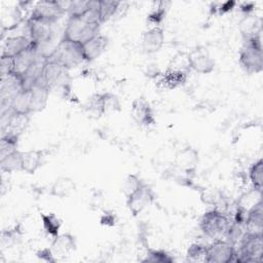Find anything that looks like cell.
<instances>
[{
  "instance_id": "obj_1",
  "label": "cell",
  "mask_w": 263,
  "mask_h": 263,
  "mask_svg": "<svg viewBox=\"0 0 263 263\" xmlns=\"http://www.w3.org/2000/svg\"><path fill=\"white\" fill-rule=\"evenodd\" d=\"M47 62H53L70 70L85 62L80 43L62 38L57 47L46 55Z\"/></svg>"
},
{
  "instance_id": "obj_2",
  "label": "cell",
  "mask_w": 263,
  "mask_h": 263,
  "mask_svg": "<svg viewBox=\"0 0 263 263\" xmlns=\"http://www.w3.org/2000/svg\"><path fill=\"white\" fill-rule=\"evenodd\" d=\"M261 35L243 40L239 50V64L248 74H257L263 70V49Z\"/></svg>"
},
{
  "instance_id": "obj_3",
  "label": "cell",
  "mask_w": 263,
  "mask_h": 263,
  "mask_svg": "<svg viewBox=\"0 0 263 263\" xmlns=\"http://www.w3.org/2000/svg\"><path fill=\"white\" fill-rule=\"evenodd\" d=\"M236 250L235 262H261L263 255V235L245 231Z\"/></svg>"
},
{
  "instance_id": "obj_4",
  "label": "cell",
  "mask_w": 263,
  "mask_h": 263,
  "mask_svg": "<svg viewBox=\"0 0 263 263\" xmlns=\"http://www.w3.org/2000/svg\"><path fill=\"white\" fill-rule=\"evenodd\" d=\"M100 26L87 23L82 17H69L63 37L82 44L99 35Z\"/></svg>"
},
{
  "instance_id": "obj_5",
  "label": "cell",
  "mask_w": 263,
  "mask_h": 263,
  "mask_svg": "<svg viewBox=\"0 0 263 263\" xmlns=\"http://www.w3.org/2000/svg\"><path fill=\"white\" fill-rule=\"evenodd\" d=\"M230 224L229 218L219 210H210L205 212L200 219V229L211 238H221L224 236Z\"/></svg>"
},
{
  "instance_id": "obj_6",
  "label": "cell",
  "mask_w": 263,
  "mask_h": 263,
  "mask_svg": "<svg viewBox=\"0 0 263 263\" xmlns=\"http://www.w3.org/2000/svg\"><path fill=\"white\" fill-rule=\"evenodd\" d=\"M235 246L227 240L215 239L206 246V263H230L235 262Z\"/></svg>"
},
{
  "instance_id": "obj_7",
  "label": "cell",
  "mask_w": 263,
  "mask_h": 263,
  "mask_svg": "<svg viewBox=\"0 0 263 263\" xmlns=\"http://www.w3.org/2000/svg\"><path fill=\"white\" fill-rule=\"evenodd\" d=\"M64 2L54 0H43L38 1L31 11L30 17L46 21L49 23H54L60 18L65 12H67L68 5L65 6Z\"/></svg>"
},
{
  "instance_id": "obj_8",
  "label": "cell",
  "mask_w": 263,
  "mask_h": 263,
  "mask_svg": "<svg viewBox=\"0 0 263 263\" xmlns=\"http://www.w3.org/2000/svg\"><path fill=\"white\" fill-rule=\"evenodd\" d=\"M155 196L153 189L144 182L133 194L126 197V205L134 216H138L153 203Z\"/></svg>"
},
{
  "instance_id": "obj_9",
  "label": "cell",
  "mask_w": 263,
  "mask_h": 263,
  "mask_svg": "<svg viewBox=\"0 0 263 263\" xmlns=\"http://www.w3.org/2000/svg\"><path fill=\"white\" fill-rule=\"evenodd\" d=\"M29 38L38 46L50 41L52 37V23L30 17L27 20Z\"/></svg>"
},
{
  "instance_id": "obj_10",
  "label": "cell",
  "mask_w": 263,
  "mask_h": 263,
  "mask_svg": "<svg viewBox=\"0 0 263 263\" xmlns=\"http://www.w3.org/2000/svg\"><path fill=\"white\" fill-rule=\"evenodd\" d=\"M190 70L199 74H210L215 69V61L203 47H196L187 53Z\"/></svg>"
},
{
  "instance_id": "obj_11",
  "label": "cell",
  "mask_w": 263,
  "mask_h": 263,
  "mask_svg": "<svg viewBox=\"0 0 263 263\" xmlns=\"http://www.w3.org/2000/svg\"><path fill=\"white\" fill-rule=\"evenodd\" d=\"M130 113L134 120L142 126H150L155 123L153 109L150 103L143 97L134 100Z\"/></svg>"
},
{
  "instance_id": "obj_12",
  "label": "cell",
  "mask_w": 263,
  "mask_h": 263,
  "mask_svg": "<svg viewBox=\"0 0 263 263\" xmlns=\"http://www.w3.org/2000/svg\"><path fill=\"white\" fill-rule=\"evenodd\" d=\"M164 43V31L161 27H152L147 30L142 38V48L146 53H155Z\"/></svg>"
},
{
  "instance_id": "obj_13",
  "label": "cell",
  "mask_w": 263,
  "mask_h": 263,
  "mask_svg": "<svg viewBox=\"0 0 263 263\" xmlns=\"http://www.w3.org/2000/svg\"><path fill=\"white\" fill-rule=\"evenodd\" d=\"M198 159V151L196 149L192 147H185L176 153L174 163L180 171L190 173L195 170Z\"/></svg>"
},
{
  "instance_id": "obj_14",
  "label": "cell",
  "mask_w": 263,
  "mask_h": 263,
  "mask_svg": "<svg viewBox=\"0 0 263 263\" xmlns=\"http://www.w3.org/2000/svg\"><path fill=\"white\" fill-rule=\"evenodd\" d=\"M108 45V38L105 35L99 34L93 38L82 43V52L85 62H92L98 59L106 49Z\"/></svg>"
},
{
  "instance_id": "obj_15",
  "label": "cell",
  "mask_w": 263,
  "mask_h": 263,
  "mask_svg": "<svg viewBox=\"0 0 263 263\" xmlns=\"http://www.w3.org/2000/svg\"><path fill=\"white\" fill-rule=\"evenodd\" d=\"M32 43L33 41L26 35H16V36L7 37L6 40L3 42L1 54L14 58L18 53H21L23 50L31 46Z\"/></svg>"
},
{
  "instance_id": "obj_16",
  "label": "cell",
  "mask_w": 263,
  "mask_h": 263,
  "mask_svg": "<svg viewBox=\"0 0 263 263\" xmlns=\"http://www.w3.org/2000/svg\"><path fill=\"white\" fill-rule=\"evenodd\" d=\"M245 230L247 232L262 233L263 230V205L262 200L254 204L247 213L245 221Z\"/></svg>"
},
{
  "instance_id": "obj_17",
  "label": "cell",
  "mask_w": 263,
  "mask_h": 263,
  "mask_svg": "<svg viewBox=\"0 0 263 263\" xmlns=\"http://www.w3.org/2000/svg\"><path fill=\"white\" fill-rule=\"evenodd\" d=\"M23 89V77L14 72L8 76L1 78L0 97L2 99H11Z\"/></svg>"
},
{
  "instance_id": "obj_18",
  "label": "cell",
  "mask_w": 263,
  "mask_h": 263,
  "mask_svg": "<svg viewBox=\"0 0 263 263\" xmlns=\"http://www.w3.org/2000/svg\"><path fill=\"white\" fill-rule=\"evenodd\" d=\"M51 250L54 256H60V257L68 256L69 254H71L76 250V239L69 232L59 234L52 240Z\"/></svg>"
},
{
  "instance_id": "obj_19",
  "label": "cell",
  "mask_w": 263,
  "mask_h": 263,
  "mask_svg": "<svg viewBox=\"0 0 263 263\" xmlns=\"http://www.w3.org/2000/svg\"><path fill=\"white\" fill-rule=\"evenodd\" d=\"M238 30L243 40L261 35V21L254 13L246 14L238 24Z\"/></svg>"
},
{
  "instance_id": "obj_20",
  "label": "cell",
  "mask_w": 263,
  "mask_h": 263,
  "mask_svg": "<svg viewBox=\"0 0 263 263\" xmlns=\"http://www.w3.org/2000/svg\"><path fill=\"white\" fill-rule=\"evenodd\" d=\"M188 72L168 68L164 73L160 74V84L166 89H175L185 84Z\"/></svg>"
},
{
  "instance_id": "obj_21",
  "label": "cell",
  "mask_w": 263,
  "mask_h": 263,
  "mask_svg": "<svg viewBox=\"0 0 263 263\" xmlns=\"http://www.w3.org/2000/svg\"><path fill=\"white\" fill-rule=\"evenodd\" d=\"M46 154L44 149H34L23 152V172L34 174L41 165Z\"/></svg>"
},
{
  "instance_id": "obj_22",
  "label": "cell",
  "mask_w": 263,
  "mask_h": 263,
  "mask_svg": "<svg viewBox=\"0 0 263 263\" xmlns=\"http://www.w3.org/2000/svg\"><path fill=\"white\" fill-rule=\"evenodd\" d=\"M76 190V184L70 177H60L58 178L50 187L49 194L59 197L65 198L69 197Z\"/></svg>"
},
{
  "instance_id": "obj_23",
  "label": "cell",
  "mask_w": 263,
  "mask_h": 263,
  "mask_svg": "<svg viewBox=\"0 0 263 263\" xmlns=\"http://www.w3.org/2000/svg\"><path fill=\"white\" fill-rule=\"evenodd\" d=\"M31 90L22 89L11 98L10 107L16 114L29 115L31 114Z\"/></svg>"
},
{
  "instance_id": "obj_24",
  "label": "cell",
  "mask_w": 263,
  "mask_h": 263,
  "mask_svg": "<svg viewBox=\"0 0 263 263\" xmlns=\"http://www.w3.org/2000/svg\"><path fill=\"white\" fill-rule=\"evenodd\" d=\"M0 170L3 173H14L23 171V152L14 151L0 158Z\"/></svg>"
},
{
  "instance_id": "obj_25",
  "label": "cell",
  "mask_w": 263,
  "mask_h": 263,
  "mask_svg": "<svg viewBox=\"0 0 263 263\" xmlns=\"http://www.w3.org/2000/svg\"><path fill=\"white\" fill-rule=\"evenodd\" d=\"M40 219L42 223V227L47 235L51 236L52 238H55L60 234V229L62 226V221L60 218L57 217L53 213H41Z\"/></svg>"
},
{
  "instance_id": "obj_26",
  "label": "cell",
  "mask_w": 263,
  "mask_h": 263,
  "mask_svg": "<svg viewBox=\"0 0 263 263\" xmlns=\"http://www.w3.org/2000/svg\"><path fill=\"white\" fill-rule=\"evenodd\" d=\"M20 134L14 132H5L0 140V158L17 150Z\"/></svg>"
},
{
  "instance_id": "obj_27",
  "label": "cell",
  "mask_w": 263,
  "mask_h": 263,
  "mask_svg": "<svg viewBox=\"0 0 263 263\" xmlns=\"http://www.w3.org/2000/svg\"><path fill=\"white\" fill-rule=\"evenodd\" d=\"M31 113H36L42 111L48 102L49 89L35 87L31 89Z\"/></svg>"
},
{
  "instance_id": "obj_28",
  "label": "cell",
  "mask_w": 263,
  "mask_h": 263,
  "mask_svg": "<svg viewBox=\"0 0 263 263\" xmlns=\"http://www.w3.org/2000/svg\"><path fill=\"white\" fill-rule=\"evenodd\" d=\"M100 101H101L102 115L108 114L110 112L120 111L121 109L118 97L112 92L100 93Z\"/></svg>"
},
{
  "instance_id": "obj_29",
  "label": "cell",
  "mask_w": 263,
  "mask_h": 263,
  "mask_svg": "<svg viewBox=\"0 0 263 263\" xmlns=\"http://www.w3.org/2000/svg\"><path fill=\"white\" fill-rule=\"evenodd\" d=\"M249 178L253 185V188L262 191L263 187V160L260 158L255 161L249 171Z\"/></svg>"
},
{
  "instance_id": "obj_30",
  "label": "cell",
  "mask_w": 263,
  "mask_h": 263,
  "mask_svg": "<svg viewBox=\"0 0 263 263\" xmlns=\"http://www.w3.org/2000/svg\"><path fill=\"white\" fill-rule=\"evenodd\" d=\"M186 259L190 262L206 261V246L198 242L191 243L186 252Z\"/></svg>"
},
{
  "instance_id": "obj_31",
  "label": "cell",
  "mask_w": 263,
  "mask_h": 263,
  "mask_svg": "<svg viewBox=\"0 0 263 263\" xmlns=\"http://www.w3.org/2000/svg\"><path fill=\"white\" fill-rule=\"evenodd\" d=\"M175 259L167 252L157 249H148L145 258L142 262H154V263H172Z\"/></svg>"
},
{
  "instance_id": "obj_32",
  "label": "cell",
  "mask_w": 263,
  "mask_h": 263,
  "mask_svg": "<svg viewBox=\"0 0 263 263\" xmlns=\"http://www.w3.org/2000/svg\"><path fill=\"white\" fill-rule=\"evenodd\" d=\"M120 4L121 2H118V1H109V0L100 1V16H101L102 24L110 20L116 14Z\"/></svg>"
},
{
  "instance_id": "obj_33",
  "label": "cell",
  "mask_w": 263,
  "mask_h": 263,
  "mask_svg": "<svg viewBox=\"0 0 263 263\" xmlns=\"http://www.w3.org/2000/svg\"><path fill=\"white\" fill-rule=\"evenodd\" d=\"M261 196H262V191L258 190L256 188H253L252 190H250V191L246 192L243 195H241L240 199L238 200L237 205L248 212L254 204H256L258 201L262 200Z\"/></svg>"
},
{
  "instance_id": "obj_34",
  "label": "cell",
  "mask_w": 263,
  "mask_h": 263,
  "mask_svg": "<svg viewBox=\"0 0 263 263\" xmlns=\"http://www.w3.org/2000/svg\"><path fill=\"white\" fill-rule=\"evenodd\" d=\"M167 4L168 3L166 2H158L156 6L153 7V9L148 14V17H147L148 23L154 25V27H158V25H160L165 18Z\"/></svg>"
},
{
  "instance_id": "obj_35",
  "label": "cell",
  "mask_w": 263,
  "mask_h": 263,
  "mask_svg": "<svg viewBox=\"0 0 263 263\" xmlns=\"http://www.w3.org/2000/svg\"><path fill=\"white\" fill-rule=\"evenodd\" d=\"M245 227L234 221L230 222L225 234H224V237L226 238L225 240L229 241L230 243H232L233 246H235L236 243L239 242L240 238L242 237L243 233H245Z\"/></svg>"
},
{
  "instance_id": "obj_36",
  "label": "cell",
  "mask_w": 263,
  "mask_h": 263,
  "mask_svg": "<svg viewBox=\"0 0 263 263\" xmlns=\"http://www.w3.org/2000/svg\"><path fill=\"white\" fill-rule=\"evenodd\" d=\"M88 7L89 1H70L67 8V13L69 17H81L88 10Z\"/></svg>"
},
{
  "instance_id": "obj_37",
  "label": "cell",
  "mask_w": 263,
  "mask_h": 263,
  "mask_svg": "<svg viewBox=\"0 0 263 263\" xmlns=\"http://www.w3.org/2000/svg\"><path fill=\"white\" fill-rule=\"evenodd\" d=\"M143 183L144 181L138 175H128L123 182V193L125 197H128L130 194H133Z\"/></svg>"
},
{
  "instance_id": "obj_38",
  "label": "cell",
  "mask_w": 263,
  "mask_h": 263,
  "mask_svg": "<svg viewBox=\"0 0 263 263\" xmlns=\"http://www.w3.org/2000/svg\"><path fill=\"white\" fill-rule=\"evenodd\" d=\"M0 72H1V78L8 76L15 72V63L14 58L9 55H3L1 54L0 58Z\"/></svg>"
},
{
  "instance_id": "obj_39",
  "label": "cell",
  "mask_w": 263,
  "mask_h": 263,
  "mask_svg": "<svg viewBox=\"0 0 263 263\" xmlns=\"http://www.w3.org/2000/svg\"><path fill=\"white\" fill-rule=\"evenodd\" d=\"M2 243H5L7 246H11L16 242V239L20 238V233L16 230V228L12 230H4L1 235Z\"/></svg>"
},
{
  "instance_id": "obj_40",
  "label": "cell",
  "mask_w": 263,
  "mask_h": 263,
  "mask_svg": "<svg viewBox=\"0 0 263 263\" xmlns=\"http://www.w3.org/2000/svg\"><path fill=\"white\" fill-rule=\"evenodd\" d=\"M36 256H37L41 261H44V262H49V263H54V262H57V258H55V256L53 255L51 248H44V249H42V250H39V251L36 253Z\"/></svg>"
},
{
  "instance_id": "obj_41",
  "label": "cell",
  "mask_w": 263,
  "mask_h": 263,
  "mask_svg": "<svg viewBox=\"0 0 263 263\" xmlns=\"http://www.w3.org/2000/svg\"><path fill=\"white\" fill-rule=\"evenodd\" d=\"M235 5H236L235 1H226V2L219 4V6L216 8V10L218 11L219 14H225V13L231 11L235 7Z\"/></svg>"
},
{
  "instance_id": "obj_42",
  "label": "cell",
  "mask_w": 263,
  "mask_h": 263,
  "mask_svg": "<svg viewBox=\"0 0 263 263\" xmlns=\"http://www.w3.org/2000/svg\"><path fill=\"white\" fill-rule=\"evenodd\" d=\"M101 224L106 226H113L115 224V216L113 215V213L106 212L105 214H103L101 217Z\"/></svg>"
},
{
  "instance_id": "obj_43",
  "label": "cell",
  "mask_w": 263,
  "mask_h": 263,
  "mask_svg": "<svg viewBox=\"0 0 263 263\" xmlns=\"http://www.w3.org/2000/svg\"><path fill=\"white\" fill-rule=\"evenodd\" d=\"M240 10L243 12V15L246 14H251L253 13L254 10V5L253 3H249V2H245L240 5Z\"/></svg>"
}]
</instances>
